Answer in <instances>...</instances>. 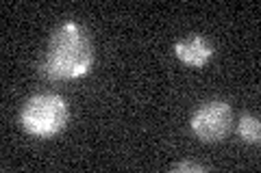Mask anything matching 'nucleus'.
I'll list each match as a JSON object with an SVG mask.
<instances>
[{
  "instance_id": "f257e3e1",
  "label": "nucleus",
  "mask_w": 261,
  "mask_h": 173,
  "mask_svg": "<svg viewBox=\"0 0 261 173\" xmlns=\"http://www.w3.org/2000/svg\"><path fill=\"white\" fill-rule=\"evenodd\" d=\"M94 65V48L87 30L76 22H63L48 41L42 74L50 80L81 78Z\"/></svg>"
},
{
  "instance_id": "f03ea898",
  "label": "nucleus",
  "mask_w": 261,
  "mask_h": 173,
  "mask_svg": "<svg viewBox=\"0 0 261 173\" xmlns=\"http://www.w3.org/2000/svg\"><path fill=\"white\" fill-rule=\"evenodd\" d=\"M68 123V104L61 95H33L22 109V128L33 136H55Z\"/></svg>"
},
{
  "instance_id": "7ed1b4c3",
  "label": "nucleus",
  "mask_w": 261,
  "mask_h": 173,
  "mask_svg": "<svg viewBox=\"0 0 261 173\" xmlns=\"http://www.w3.org/2000/svg\"><path fill=\"white\" fill-rule=\"evenodd\" d=\"M233 128V109L222 100L202 104L192 117L194 134L205 143H218Z\"/></svg>"
},
{
  "instance_id": "20e7f679",
  "label": "nucleus",
  "mask_w": 261,
  "mask_h": 173,
  "mask_svg": "<svg viewBox=\"0 0 261 173\" xmlns=\"http://www.w3.org/2000/svg\"><path fill=\"white\" fill-rule=\"evenodd\" d=\"M174 52L181 63L190 65V67H202V65H207L209 59L214 56V46L202 35H192L183 41H178Z\"/></svg>"
},
{
  "instance_id": "39448f33",
  "label": "nucleus",
  "mask_w": 261,
  "mask_h": 173,
  "mask_svg": "<svg viewBox=\"0 0 261 173\" xmlns=\"http://www.w3.org/2000/svg\"><path fill=\"white\" fill-rule=\"evenodd\" d=\"M238 134L244 143L259 145L261 141V123L255 115H242L238 121Z\"/></svg>"
},
{
  "instance_id": "423d86ee",
  "label": "nucleus",
  "mask_w": 261,
  "mask_h": 173,
  "mask_svg": "<svg viewBox=\"0 0 261 173\" xmlns=\"http://www.w3.org/2000/svg\"><path fill=\"white\" fill-rule=\"evenodd\" d=\"M172 171H209V167H205V164H198V162H178L172 167Z\"/></svg>"
}]
</instances>
